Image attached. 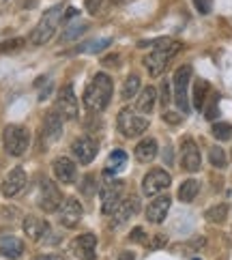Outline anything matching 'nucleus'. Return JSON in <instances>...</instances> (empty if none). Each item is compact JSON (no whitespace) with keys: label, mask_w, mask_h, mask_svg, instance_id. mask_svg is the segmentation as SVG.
Listing matches in <instances>:
<instances>
[{"label":"nucleus","mask_w":232,"mask_h":260,"mask_svg":"<svg viewBox=\"0 0 232 260\" xmlns=\"http://www.w3.org/2000/svg\"><path fill=\"white\" fill-rule=\"evenodd\" d=\"M142 45H153V52H148L144 56V69L148 71L151 78L161 76L165 71V67L170 64V60L183 50V43L181 41H174V39H157L151 43H142Z\"/></svg>","instance_id":"f257e3e1"},{"label":"nucleus","mask_w":232,"mask_h":260,"mask_svg":"<svg viewBox=\"0 0 232 260\" xmlns=\"http://www.w3.org/2000/svg\"><path fill=\"white\" fill-rule=\"evenodd\" d=\"M112 92H114L112 78L108 73H97L84 92V108L92 114L104 112L110 104V99H112Z\"/></svg>","instance_id":"f03ea898"},{"label":"nucleus","mask_w":232,"mask_h":260,"mask_svg":"<svg viewBox=\"0 0 232 260\" xmlns=\"http://www.w3.org/2000/svg\"><path fill=\"white\" fill-rule=\"evenodd\" d=\"M64 13H67V7L64 5H54L52 9L43 13V17L39 20V24L35 26V30L30 32V43L32 45H45L54 35H56L60 22L64 20Z\"/></svg>","instance_id":"7ed1b4c3"},{"label":"nucleus","mask_w":232,"mask_h":260,"mask_svg":"<svg viewBox=\"0 0 232 260\" xmlns=\"http://www.w3.org/2000/svg\"><path fill=\"white\" fill-rule=\"evenodd\" d=\"M3 144L11 157H22L30 146V132L24 125H7L3 132Z\"/></svg>","instance_id":"20e7f679"},{"label":"nucleus","mask_w":232,"mask_h":260,"mask_svg":"<svg viewBox=\"0 0 232 260\" xmlns=\"http://www.w3.org/2000/svg\"><path fill=\"white\" fill-rule=\"evenodd\" d=\"M116 127L125 138H138L148 129V118L134 108H123L118 112Z\"/></svg>","instance_id":"39448f33"},{"label":"nucleus","mask_w":232,"mask_h":260,"mask_svg":"<svg viewBox=\"0 0 232 260\" xmlns=\"http://www.w3.org/2000/svg\"><path fill=\"white\" fill-rule=\"evenodd\" d=\"M189 82H191V67L189 64H183L174 71L172 78V92H174V104L181 110L183 114H189V99H187V90H189Z\"/></svg>","instance_id":"423d86ee"},{"label":"nucleus","mask_w":232,"mask_h":260,"mask_svg":"<svg viewBox=\"0 0 232 260\" xmlns=\"http://www.w3.org/2000/svg\"><path fill=\"white\" fill-rule=\"evenodd\" d=\"M123 191H125L123 181H108V183L101 185L99 198H101V213H104V215H112V213L118 209V204L125 200Z\"/></svg>","instance_id":"0eeeda50"},{"label":"nucleus","mask_w":232,"mask_h":260,"mask_svg":"<svg viewBox=\"0 0 232 260\" xmlns=\"http://www.w3.org/2000/svg\"><path fill=\"white\" fill-rule=\"evenodd\" d=\"M62 193L60 189L56 187V183L50 181V179H43L41 185H39V196H37V204L39 209L45 211V213H56L62 204Z\"/></svg>","instance_id":"6e6552de"},{"label":"nucleus","mask_w":232,"mask_h":260,"mask_svg":"<svg viewBox=\"0 0 232 260\" xmlns=\"http://www.w3.org/2000/svg\"><path fill=\"white\" fill-rule=\"evenodd\" d=\"M170 183H172L170 172H165L163 168H153L142 179V193L144 196H159L163 189L170 187Z\"/></svg>","instance_id":"1a4fd4ad"},{"label":"nucleus","mask_w":232,"mask_h":260,"mask_svg":"<svg viewBox=\"0 0 232 260\" xmlns=\"http://www.w3.org/2000/svg\"><path fill=\"white\" fill-rule=\"evenodd\" d=\"M56 110L60 112V116L64 120H76L80 114V104H78V97H76V90H73L71 84L62 86L58 97H56Z\"/></svg>","instance_id":"9d476101"},{"label":"nucleus","mask_w":232,"mask_h":260,"mask_svg":"<svg viewBox=\"0 0 232 260\" xmlns=\"http://www.w3.org/2000/svg\"><path fill=\"white\" fill-rule=\"evenodd\" d=\"M26 183H28L26 170L22 168V166H15V168L5 176L3 185H0V191H3L5 198H17L26 189Z\"/></svg>","instance_id":"9b49d317"},{"label":"nucleus","mask_w":232,"mask_h":260,"mask_svg":"<svg viewBox=\"0 0 232 260\" xmlns=\"http://www.w3.org/2000/svg\"><path fill=\"white\" fill-rule=\"evenodd\" d=\"M58 213V224L62 228H76L80 221H82V215H84V211H82V204L78 198H67L62 200L60 209L56 211Z\"/></svg>","instance_id":"f8f14e48"},{"label":"nucleus","mask_w":232,"mask_h":260,"mask_svg":"<svg viewBox=\"0 0 232 260\" xmlns=\"http://www.w3.org/2000/svg\"><path fill=\"white\" fill-rule=\"evenodd\" d=\"M97 151H99V142L90 136H82L71 144V155L76 157L78 164H82V166H88L92 159H95Z\"/></svg>","instance_id":"ddd939ff"},{"label":"nucleus","mask_w":232,"mask_h":260,"mask_svg":"<svg viewBox=\"0 0 232 260\" xmlns=\"http://www.w3.org/2000/svg\"><path fill=\"white\" fill-rule=\"evenodd\" d=\"M202 164L200 157V148L198 144L191 140V138H183L181 142V166L185 172H198Z\"/></svg>","instance_id":"4468645a"},{"label":"nucleus","mask_w":232,"mask_h":260,"mask_svg":"<svg viewBox=\"0 0 232 260\" xmlns=\"http://www.w3.org/2000/svg\"><path fill=\"white\" fill-rule=\"evenodd\" d=\"M22 228H24V235L30 241H39V243H45V239L52 235L50 224L39 215H26Z\"/></svg>","instance_id":"2eb2a0df"},{"label":"nucleus","mask_w":232,"mask_h":260,"mask_svg":"<svg viewBox=\"0 0 232 260\" xmlns=\"http://www.w3.org/2000/svg\"><path fill=\"white\" fill-rule=\"evenodd\" d=\"M71 252L80 260H95L97 258V237L92 235V232L76 237L71 243Z\"/></svg>","instance_id":"dca6fc26"},{"label":"nucleus","mask_w":232,"mask_h":260,"mask_svg":"<svg viewBox=\"0 0 232 260\" xmlns=\"http://www.w3.org/2000/svg\"><path fill=\"white\" fill-rule=\"evenodd\" d=\"M138 213H140V198H138V196L125 198L123 202L118 204V209L112 213V228L123 226L125 221H129L134 215H138Z\"/></svg>","instance_id":"f3484780"},{"label":"nucleus","mask_w":232,"mask_h":260,"mask_svg":"<svg viewBox=\"0 0 232 260\" xmlns=\"http://www.w3.org/2000/svg\"><path fill=\"white\" fill-rule=\"evenodd\" d=\"M52 172H54V179L62 185H71L78 179V168L71 157H58V159H54Z\"/></svg>","instance_id":"a211bd4d"},{"label":"nucleus","mask_w":232,"mask_h":260,"mask_svg":"<svg viewBox=\"0 0 232 260\" xmlns=\"http://www.w3.org/2000/svg\"><path fill=\"white\" fill-rule=\"evenodd\" d=\"M62 116L56 108L50 110L48 114H45L43 118V138H45V142L52 144V142H58L60 140V136H62Z\"/></svg>","instance_id":"6ab92c4d"},{"label":"nucleus","mask_w":232,"mask_h":260,"mask_svg":"<svg viewBox=\"0 0 232 260\" xmlns=\"http://www.w3.org/2000/svg\"><path fill=\"white\" fill-rule=\"evenodd\" d=\"M170 196H157L151 200V204L146 207V219L151 221V224H161V221L165 219V215H168L170 211Z\"/></svg>","instance_id":"aec40b11"},{"label":"nucleus","mask_w":232,"mask_h":260,"mask_svg":"<svg viewBox=\"0 0 232 260\" xmlns=\"http://www.w3.org/2000/svg\"><path fill=\"white\" fill-rule=\"evenodd\" d=\"M157 104V88L155 86H144L138 92V101H136V110L140 114H151Z\"/></svg>","instance_id":"412c9836"},{"label":"nucleus","mask_w":232,"mask_h":260,"mask_svg":"<svg viewBox=\"0 0 232 260\" xmlns=\"http://www.w3.org/2000/svg\"><path fill=\"white\" fill-rule=\"evenodd\" d=\"M157 151H159V146H157V140L155 138H144V140H140L136 144V159L142 161V164H148L153 161L157 157Z\"/></svg>","instance_id":"4be33fe9"},{"label":"nucleus","mask_w":232,"mask_h":260,"mask_svg":"<svg viewBox=\"0 0 232 260\" xmlns=\"http://www.w3.org/2000/svg\"><path fill=\"white\" fill-rule=\"evenodd\" d=\"M24 254V243L17 237H3L0 239V256L15 260Z\"/></svg>","instance_id":"5701e85b"},{"label":"nucleus","mask_w":232,"mask_h":260,"mask_svg":"<svg viewBox=\"0 0 232 260\" xmlns=\"http://www.w3.org/2000/svg\"><path fill=\"white\" fill-rule=\"evenodd\" d=\"M127 166V153L123 148H114L112 153H110L108 161L104 166V176H114L116 172H120Z\"/></svg>","instance_id":"b1692460"},{"label":"nucleus","mask_w":232,"mask_h":260,"mask_svg":"<svg viewBox=\"0 0 232 260\" xmlns=\"http://www.w3.org/2000/svg\"><path fill=\"white\" fill-rule=\"evenodd\" d=\"M198 191H200V183L196 179L183 181L181 187H179V200L181 202H193L196 196H198Z\"/></svg>","instance_id":"393cba45"},{"label":"nucleus","mask_w":232,"mask_h":260,"mask_svg":"<svg viewBox=\"0 0 232 260\" xmlns=\"http://www.w3.org/2000/svg\"><path fill=\"white\" fill-rule=\"evenodd\" d=\"M140 86H142V80L138 73H131V76H127L125 80V84H123V90H120V97H123L125 101L129 99H134L138 92H140Z\"/></svg>","instance_id":"a878e982"},{"label":"nucleus","mask_w":232,"mask_h":260,"mask_svg":"<svg viewBox=\"0 0 232 260\" xmlns=\"http://www.w3.org/2000/svg\"><path fill=\"white\" fill-rule=\"evenodd\" d=\"M204 217H207L211 224H224L226 217H228V204H215V207H209L207 213H204Z\"/></svg>","instance_id":"bb28decb"},{"label":"nucleus","mask_w":232,"mask_h":260,"mask_svg":"<svg viewBox=\"0 0 232 260\" xmlns=\"http://www.w3.org/2000/svg\"><path fill=\"white\" fill-rule=\"evenodd\" d=\"M207 95H209V84L204 80H196V84H193V108L202 110L204 104H207Z\"/></svg>","instance_id":"cd10ccee"},{"label":"nucleus","mask_w":232,"mask_h":260,"mask_svg":"<svg viewBox=\"0 0 232 260\" xmlns=\"http://www.w3.org/2000/svg\"><path fill=\"white\" fill-rule=\"evenodd\" d=\"M211 134H213L215 140L228 142V140H232V125L230 123H224V120H219V123H213Z\"/></svg>","instance_id":"c85d7f7f"},{"label":"nucleus","mask_w":232,"mask_h":260,"mask_svg":"<svg viewBox=\"0 0 232 260\" xmlns=\"http://www.w3.org/2000/svg\"><path fill=\"white\" fill-rule=\"evenodd\" d=\"M88 30V24L86 22H76V24H71L64 28V35H62V41H73V39H78V37H82Z\"/></svg>","instance_id":"c756f323"},{"label":"nucleus","mask_w":232,"mask_h":260,"mask_svg":"<svg viewBox=\"0 0 232 260\" xmlns=\"http://www.w3.org/2000/svg\"><path fill=\"white\" fill-rule=\"evenodd\" d=\"M209 161L215 166V168H226L228 166V157H226V151L219 146H211L209 148Z\"/></svg>","instance_id":"7c9ffc66"},{"label":"nucleus","mask_w":232,"mask_h":260,"mask_svg":"<svg viewBox=\"0 0 232 260\" xmlns=\"http://www.w3.org/2000/svg\"><path fill=\"white\" fill-rule=\"evenodd\" d=\"M24 45H26V39H22V37H15V39L0 41V54H13V52H20Z\"/></svg>","instance_id":"2f4dec72"},{"label":"nucleus","mask_w":232,"mask_h":260,"mask_svg":"<svg viewBox=\"0 0 232 260\" xmlns=\"http://www.w3.org/2000/svg\"><path fill=\"white\" fill-rule=\"evenodd\" d=\"M110 45H112V39H101V41H92V43H86V45H80V48H78L76 52L86 50V52L97 54V52H104L106 48H110Z\"/></svg>","instance_id":"473e14b6"},{"label":"nucleus","mask_w":232,"mask_h":260,"mask_svg":"<svg viewBox=\"0 0 232 260\" xmlns=\"http://www.w3.org/2000/svg\"><path fill=\"white\" fill-rule=\"evenodd\" d=\"M170 92H172V82L163 80V82H161V86H159V104H161L163 108L170 104Z\"/></svg>","instance_id":"72a5a7b5"},{"label":"nucleus","mask_w":232,"mask_h":260,"mask_svg":"<svg viewBox=\"0 0 232 260\" xmlns=\"http://www.w3.org/2000/svg\"><path fill=\"white\" fill-rule=\"evenodd\" d=\"M95 176H84V181L80 183V191H84V196H92V193H95Z\"/></svg>","instance_id":"f704fd0d"},{"label":"nucleus","mask_w":232,"mask_h":260,"mask_svg":"<svg viewBox=\"0 0 232 260\" xmlns=\"http://www.w3.org/2000/svg\"><path fill=\"white\" fill-rule=\"evenodd\" d=\"M204 114H207V118H209V120H215V118L219 116V95H213L211 106H209V110H207Z\"/></svg>","instance_id":"c9c22d12"},{"label":"nucleus","mask_w":232,"mask_h":260,"mask_svg":"<svg viewBox=\"0 0 232 260\" xmlns=\"http://www.w3.org/2000/svg\"><path fill=\"white\" fill-rule=\"evenodd\" d=\"M193 7L198 9V13L207 15V13H211V9H213V0H193Z\"/></svg>","instance_id":"e433bc0d"},{"label":"nucleus","mask_w":232,"mask_h":260,"mask_svg":"<svg viewBox=\"0 0 232 260\" xmlns=\"http://www.w3.org/2000/svg\"><path fill=\"white\" fill-rule=\"evenodd\" d=\"M86 11L90 13V15H97L101 9H104V0H86Z\"/></svg>","instance_id":"4c0bfd02"},{"label":"nucleus","mask_w":232,"mask_h":260,"mask_svg":"<svg viewBox=\"0 0 232 260\" xmlns=\"http://www.w3.org/2000/svg\"><path fill=\"white\" fill-rule=\"evenodd\" d=\"M163 120H165V123H168V125H181V114H174V112H163Z\"/></svg>","instance_id":"58836bf2"},{"label":"nucleus","mask_w":232,"mask_h":260,"mask_svg":"<svg viewBox=\"0 0 232 260\" xmlns=\"http://www.w3.org/2000/svg\"><path fill=\"white\" fill-rule=\"evenodd\" d=\"M129 239L131 241H138V243H142V241H146V232L142 228H134L131 235H129Z\"/></svg>","instance_id":"ea45409f"},{"label":"nucleus","mask_w":232,"mask_h":260,"mask_svg":"<svg viewBox=\"0 0 232 260\" xmlns=\"http://www.w3.org/2000/svg\"><path fill=\"white\" fill-rule=\"evenodd\" d=\"M165 243H168V239H165L163 235H157L153 239V243L148 245V247H151V249H161V247H165Z\"/></svg>","instance_id":"a19ab883"},{"label":"nucleus","mask_w":232,"mask_h":260,"mask_svg":"<svg viewBox=\"0 0 232 260\" xmlns=\"http://www.w3.org/2000/svg\"><path fill=\"white\" fill-rule=\"evenodd\" d=\"M163 161H165V164H172V146H165V151H163Z\"/></svg>","instance_id":"79ce46f5"},{"label":"nucleus","mask_w":232,"mask_h":260,"mask_svg":"<svg viewBox=\"0 0 232 260\" xmlns=\"http://www.w3.org/2000/svg\"><path fill=\"white\" fill-rule=\"evenodd\" d=\"M37 260H64V258L58 256V254H43V256H39Z\"/></svg>","instance_id":"37998d69"},{"label":"nucleus","mask_w":232,"mask_h":260,"mask_svg":"<svg viewBox=\"0 0 232 260\" xmlns=\"http://www.w3.org/2000/svg\"><path fill=\"white\" fill-rule=\"evenodd\" d=\"M116 260H136V256H134V252H123Z\"/></svg>","instance_id":"c03bdc74"},{"label":"nucleus","mask_w":232,"mask_h":260,"mask_svg":"<svg viewBox=\"0 0 232 260\" xmlns=\"http://www.w3.org/2000/svg\"><path fill=\"white\" fill-rule=\"evenodd\" d=\"M230 155H232V153H230Z\"/></svg>","instance_id":"a18cd8bd"}]
</instances>
